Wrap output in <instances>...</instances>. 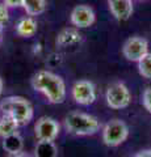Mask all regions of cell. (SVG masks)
<instances>
[{"label":"cell","mask_w":151,"mask_h":157,"mask_svg":"<svg viewBox=\"0 0 151 157\" xmlns=\"http://www.w3.org/2000/svg\"><path fill=\"white\" fill-rule=\"evenodd\" d=\"M0 113L14 119L20 126H25L33 119L34 110L26 98L20 96H9L0 102Z\"/></svg>","instance_id":"3"},{"label":"cell","mask_w":151,"mask_h":157,"mask_svg":"<svg viewBox=\"0 0 151 157\" xmlns=\"http://www.w3.org/2000/svg\"><path fill=\"white\" fill-rule=\"evenodd\" d=\"M3 89H4V82H3V78L0 77V97L3 94Z\"/></svg>","instance_id":"23"},{"label":"cell","mask_w":151,"mask_h":157,"mask_svg":"<svg viewBox=\"0 0 151 157\" xmlns=\"http://www.w3.org/2000/svg\"><path fill=\"white\" fill-rule=\"evenodd\" d=\"M70 21L71 24L77 29H84V28H89L95 24L96 21V14L89 6L85 4H80L76 6L74 9L71 11L70 14Z\"/></svg>","instance_id":"9"},{"label":"cell","mask_w":151,"mask_h":157,"mask_svg":"<svg viewBox=\"0 0 151 157\" xmlns=\"http://www.w3.org/2000/svg\"><path fill=\"white\" fill-rule=\"evenodd\" d=\"M3 3L6 4L8 8H21V7H24L25 0H3Z\"/></svg>","instance_id":"20"},{"label":"cell","mask_w":151,"mask_h":157,"mask_svg":"<svg viewBox=\"0 0 151 157\" xmlns=\"http://www.w3.org/2000/svg\"><path fill=\"white\" fill-rule=\"evenodd\" d=\"M65 128L75 136H91L99 132L101 123L96 117L81 111H71L65 118Z\"/></svg>","instance_id":"2"},{"label":"cell","mask_w":151,"mask_h":157,"mask_svg":"<svg viewBox=\"0 0 151 157\" xmlns=\"http://www.w3.org/2000/svg\"><path fill=\"white\" fill-rule=\"evenodd\" d=\"M105 100H106V105L110 109L114 110L126 109L131 104V93L124 82L117 81L108 86V89L105 92Z\"/></svg>","instance_id":"5"},{"label":"cell","mask_w":151,"mask_h":157,"mask_svg":"<svg viewBox=\"0 0 151 157\" xmlns=\"http://www.w3.org/2000/svg\"><path fill=\"white\" fill-rule=\"evenodd\" d=\"M2 147L8 155L18 153V152H22L24 139L21 137V135L18 134V132H16V134H12V135L7 136V137H3Z\"/></svg>","instance_id":"13"},{"label":"cell","mask_w":151,"mask_h":157,"mask_svg":"<svg viewBox=\"0 0 151 157\" xmlns=\"http://www.w3.org/2000/svg\"><path fill=\"white\" fill-rule=\"evenodd\" d=\"M61 132L59 123L50 117H41L34 124V134L38 140L55 141Z\"/></svg>","instance_id":"7"},{"label":"cell","mask_w":151,"mask_h":157,"mask_svg":"<svg viewBox=\"0 0 151 157\" xmlns=\"http://www.w3.org/2000/svg\"><path fill=\"white\" fill-rule=\"evenodd\" d=\"M110 13L117 21H128L134 11L133 0H106Z\"/></svg>","instance_id":"10"},{"label":"cell","mask_w":151,"mask_h":157,"mask_svg":"<svg viewBox=\"0 0 151 157\" xmlns=\"http://www.w3.org/2000/svg\"><path fill=\"white\" fill-rule=\"evenodd\" d=\"M142 104L145 106V109L151 114V86L145 89L143 94H142Z\"/></svg>","instance_id":"18"},{"label":"cell","mask_w":151,"mask_h":157,"mask_svg":"<svg viewBox=\"0 0 151 157\" xmlns=\"http://www.w3.org/2000/svg\"><path fill=\"white\" fill-rule=\"evenodd\" d=\"M81 42V34L76 30V29H63V30L57 36V46H59L62 48L65 47H71L75 46L77 43Z\"/></svg>","instance_id":"11"},{"label":"cell","mask_w":151,"mask_h":157,"mask_svg":"<svg viewBox=\"0 0 151 157\" xmlns=\"http://www.w3.org/2000/svg\"><path fill=\"white\" fill-rule=\"evenodd\" d=\"M122 54L129 62L138 63L149 54V42L142 37H131L124 43Z\"/></svg>","instance_id":"8"},{"label":"cell","mask_w":151,"mask_h":157,"mask_svg":"<svg viewBox=\"0 0 151 157\" xmlns=\"http://www.w3.org/2000/svg\"><path fill=\"white\" fill-rule=\"evenodd\" d=\"M37 29H38L37 21L34 20V17H30V16L20 18L18 22L16 24V33L24 38L33 37L37 33Z\"/></svg>","instance_id":"12"},{"label":"cell","mask_w":151,"mask_h":157,"mask_svg":"<svg viewBox=\"0 0 151 157\" xmlns=\"http://www.w3.org/2000/svg\"><path fill=\"white\" fill-rule=\"evenodd\" d=\"M7 157H33L32 155L26 153V152H18V153H12V155H8Z\"/></svg>","instance_id":"22"},{"label":"cell","mask_w":151,"mask_h":157,"mask_svg":"<svg viewBox=\"0 0 151 157\" xmlns=\"http://www.w3.org/2000/svg\"><path fill=\"white\" fill-rule=\"evenodd\" d=\"M130 157H151V149H142L137 153L131 155Z\"/></svg>","instance_id":"21"},{"label":"cell","mask_w":151,"mask_h":157,"mask_svg":"<svg viewBox=\"0 0 151 157\" xmlns=\"http://www.w3.org/2000/svg\"><path fill=\"white\" fill-rule=\"evenodd\" d=\"M20 124L8 115H0V137H7L12 134H16Z\"/></svg>","instance_id":"15"},{"label":"cell","mask_w":151,"mask_h":157,"mask_svg":"<svg viewBox=\"0 0 151 157\" xmlns=\"http://www.w3.org/2000/svg\"><path fill=\"white\" fill-rule=\"evenodd\" d=\"M129 137V127L122 119H112L103 127V141L106 147L114 148Z\"/></svg>","instance_id":"4"},{"label":"cell","mask_w":151,"mask_h":157,"mask_svg":"<svg viewBox=\"0 0 151 157\" xmlns=\"http://www.w3.org/2000/svg\"><path fill=\"white\" fill-rule=\"evenodd\" d=\"M58 147L54 141L38 140L34 147V157H57Z\"/></svg>","instance_id":"14"},{"label":"cell","mask_w":151,"mask_h":157,"mask_svg":"<svg viewBox=\"0 0 151 157\" xmlns=\"http://www.w3.org/2000/svg\"><path fill=\"white\" fill-rule=\"evenodd\" d=\"M32 88L36 92L42 93L43 96L47 98L50 104H62L66 100L67 96V89L63 78L57 75V73L47 71V70H41L34 76L32 77Z\"/></svg>","instance_id":"1"},{"label":"cell","mask_w":151,"mask_h":157,"mask_svg":"<svg viewBox=\"0 0 151 157\" xmlns=\"http://www.w3.org/2000/svg\"><path fill=\"white\" fill-rule=\"evenodd\" d=\"M46 7H47L46 0H25L22 8L26 12V14H29L30 17H34V16H40V14L45 12Z\"/></svg>","instance_id":"16"},{"label":"cell","mask_w":151,"mask_h":157,"mask_svg":"<svg viewBox=\"0 0 151 157\" xmlns=\"http://www.w3.org/2000/svg\"><path fill=\"white\" fill-rule=\"evenodd\" d=\"M2 34H3V26H0V39H2Z\"/></svg>","instance_id":"24"},{"label":"cell","mask_w":151,"mask_h":157,"mask_svg":"<svg viewBox=\"0 0 151 157\" xmlns=\"http://www.w3.org/2000/svg\"><path fill=\"white\" fill-rule=\"evenodd\" d=\"M138 72L142 77L151 80V52L138 62Z\"/></svg>","instance_id":"17"},{"label":"cell","mask_w":151,"mask_h":157,"mask_svg":"<svg viewBox=\"0 0 151 157\" xmlns=\"http://www.w3.org/2000/svg\"><path fill=\"white\" fill-rule=\"evenodd\" d=\"M71 96L77 105H83V106L92 105L97 98L96 86L89 80H79L72 86Z\"/></svg>","instance_id":"6"},{"label":"cell","mask_w":151,"mask_h":157,"mask_svg":"<svg viewBox=\"0 0 151 157\" xmlns=\"http://www.w3.org/2000/svg\"><path fill=\"white\" fill-rule=\"evenodd\" d=\"M9 20V11L8 7L4 3H0V26H4Z\"/></svg>","instance_id":"19"}]
</instances>
